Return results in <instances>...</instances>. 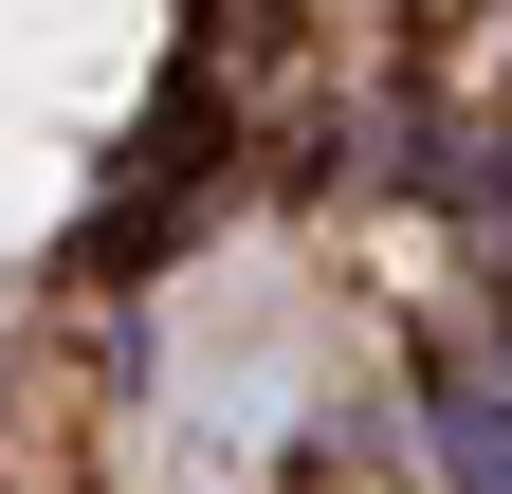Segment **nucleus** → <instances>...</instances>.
I'll return each mask as SVG.
<instances>
[{"instance_id":"1","label":"nucleus","mask_w":512,"mask_h":494,"mask_svg":"<svg viewBox=\"0 0 512 494\" xmlns=\"http://www.w3.org/2000/svg\"><path fill=\"white\" fill-rule=\"evenodd\" d=\"M421 440H439V494H512V421H494V366H458V330H421Z\"/></svg>"}]
</instances>
